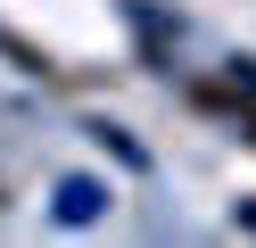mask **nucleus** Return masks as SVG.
<instances>
[{"label": "nucleus", "mask_w": 256, "mask_h": 248, "mask_svg": "<svg viewBox=\"0 0 256 248\" xmlns=\"http://www.w3.org/2000/svg\"><path fill=\"white\" fill-rule=\"evenodd\" d=\"M0 207H8V190H0Z\"/></svg>", "instance_id": "f257e3e1"}]
</instances>
